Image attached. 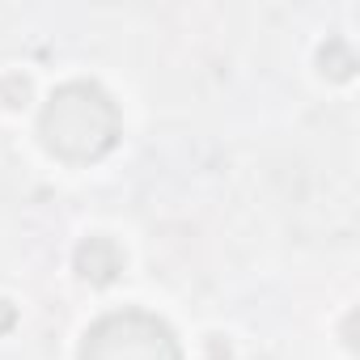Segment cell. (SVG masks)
I'll use <instances>...</instances> for the list:
<instances>
[{"instance_id":"obj_1","label":"cell","mask_w":360,"mask_h":360,"mask_svg":"<svg viewBox=\"0 0 360 360\" xmlns=\"http://www.w3.org/2000/svg\"><path fill=\"white\" fill-rule=\"evenodd\" d=\"M119 136V110L98 85H64L43 110V144L64 161H94L110 153Z\"/></svg>"},{"instance_id":"obj_2","label":"cell","mask_w":360,"mask_h":360,"mask_svg":"<svg viewBox=\"0 0 360 360\" xmlns=\"http://www.w3.org/2000/svg\"><path fill=\"white\" fill-rule=\"evenodd\" d=\"M81 360H183L178 343L169 335L165 322H157L153 314H110L102 318L81 347Z\"/></svg>"}]
</instances>
